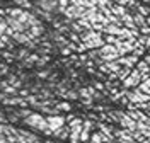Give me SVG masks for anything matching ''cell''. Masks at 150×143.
I'll list each match as a JSON object with an SVG mask.
<instances>
[{"label": "cell", "instance_id": "1", "mask_svg": "<svg viewBox=\"0 0 150 143\" xmlns=\"http://www.w3.org/2000/svg\"><path fill=\"white\" fill-rule=\"evenodd\" d=\"M24 124H28L29 128L33 130H38V131H43L46 135H53V131L48 128V121L46 118H43L41 114H36V113H31V114L24 119Z\"/></svg>", "mask_w": 150, "mask_h": 143}, {"label": "cell", "instance_id": "2", "mask_svg": "<svg viewBox=\"0 0 150 143\" xmlns=\"http://www.w3.org/2000/svg\"><path fill=\"white\" fill-rule=\"evenodd\" d=\"M99 56L103 58V61H114V60H118L120 58V53H118V49L114 44H103L101 49H99Z\"/></svg>", "mask_w": 150, "mask_h": 143}, {"label": "cell", "instance_id": "3", "mask_svg": "<svg viewBox=\"0 0 150 143\" xmlns=\"http://www.w3.org/2000/svg\"><path fill=\"white\" fill-rule=\"evenodd\" d=\"M46 121H48V128H50L51 131H56V130H60L62 126H65V118H63V116H58V114L48 116Z\"/></svg>", "mask_w": 150, "mask_h": 143}, {"label": "cell", "instance_id": "4", "mask_svg": "<svg viewBox=\"0 0 150 143\" xmlns=\"http://www.w3.org/2000/svg\"><path fill=\"white\" fill-rule=\"evenodd\" d=\"M118 116H120V124H121L125 130H128V131H131V133L137 131V121H135L130 114H123V113H120Z\"/></svg>", "mask_w": 150, "mask_h": 143}, {"label": "cell", "instance_id": "5", "mask_svg": "<svg viewBox=\"0 0 150 143\" xmlns=\"http://www.w3.org/2000/svg\"><path fill=\"white\" fill-rule=\"evenodd\" d=\"M101 70H103L104 73H118L121 70V65L118 63V60H114V61H104L103 65H101Z\"/></svg>", "mask_w": 150, "mask_h": 143}, {"label": "cell", "instance_id": "6", "mask_svg": "<svg viewBox=\"0 0 150 143\" xmlns=\"http://www.w3.org/2000/svg\"><path fill=\"white\" fill-rule=\"evenodd\" d=\"M142 80L140 73H138V70H135V72H131L130 75L125 78V87H133V85H138Z\"/></svg>", "mask_w": 150, "mask_h": 143}, {"label": "cell", "instance_id": "7", "mask_svg": "<svg viewBox=\"0 0 150 143\" xmlns=\"http://www.w3.org/2000/svg\"><path fill=\"white\" fill-rule=\"evenodd\" d=\"M38 7L46 12H51L58 7V0H38Z\"/></svg>", "mask_w": 150, "mask_h": 143}, {"label": "cell", "instance_id": "8", "mask_svg": "<svg viewBox=\"0 0 150 143\" xmlns=\"http://www.w3.org/2000/svg\"><path fill=\"white\" fill-rule=\"evenodd\" d=\"M104 142H111V136L101 133V131L91 135V143H104Z\"/></svg>", "mask_w": 150, "mask_h": 143}, {"label": "cell", "instance_id": "9", "mask_svg": "<svg viewBox=\"0 0 150 143\" xmlns=\"http://www.w3.org/2000/svg\"><path fill=\"white\" fill-rule=\"evenodd\" d=\"M103 31L106 34H112V36H120L121 34V27L118 24H106Z\"/></svg>", "mask_w": 150, "mask_h": 143}, {"label": "cell", "instance_id": "10", "mask_svg": "<svg viewBox=\"0 0 150 143\" xmlns=\"http://www.w3.org/2000/svg\"><path fill=\"white\" fill-rule=\"evenodd\" d=\"M137 60H138V56H135V55H133V56H123V58H118V63L130 68L137 63Z\"/></svg>", "mask_w": 150, "mask_h": 143}, {"label": "cell", "instance_id": "11", "mask_svg": "<svg viewBox=\"0 0 150 143\" xmlns=\"http://www.w3.org/2000/svg\"><path fill=\"white\" fill-rule=\"evenodd\" d=\"M121 20H123V24H125V27L137 29V26H135V20H133V17H131V15H128V14H123Z\"/></svg>", "mask_w": 150, "mask_h": 143}, {"label": "cell", "instance_id": "12", "mask_svg": "<svg viewBox=\"0 0 150 143\" xmlns=\"http://www.w3.org/2000/svg\"><path fill=\"white\" fill-rule=\"evenodd\" d=\"M109 7H111V12H112V14H118V15H123V14H126V12H125V9H123L120 4H118V5H109Z\"/></svg>", "mask_w": 150, "mask_h": 143}, {"label": "cell", "instance_id": "13", "mask_svg": "<svg viewBox=\"0 0 150 143\" xmlns=\"http://www.w3.org/2000/svg\"><path fill=\"white\" fill-rule=\"evenodd\" d=\"M133 20H135V26H145V19H143V15L140 14H137V15H133Z\"/></svg>", "mask_w": 150, "mask_h": 143}, {"label": "cell", "instance_id": "14", "mask_svg": "<svg viewBox=\"0 0 150 143\" xmlns=\"http://www.w3.org/2000/svg\"><path fill=\"white\" fill-rule=\"evenodd\" d=\"M12 2H16L17 5H21V7H26V9H29V7H31V2H29V0H12Z\"/></svg>", "mask_w": 150, "mask_h": 143}, {"label": "cell", "instance_id": "15", "mask_svg": "<svg viewBox=\"0 0 150 143\" xmlns=\"http://www.w3.org/2000/svg\"><path fill=\"white\" fill-rule=\"evenodd\" d=\"M56 109H62V111H72L70 104H67V102H62V104H58V106H56Z\"/></svg>", "mask_w": 150, "mask_h": 143}, {"label": "cell", "instance_id": "16", "mask_svg": "<svg viewBox=\"0 0 150 143\" xmlns=\"http://www.w3.org/2000/svg\"><path fill=\"white\" fill-rule=\"evenodd\" d=\"M5 31H7V22H4V20L0 19V36L5 34Z\"/></svg>", "mask_w": 150, "mask_h": 143}, {"label": "cell", "instance_id": "17", "mask_svg": "<svg viewBox=\"0 0 150 143\" xmlns=\"http://www.w3.org/2000/svg\"><path fill=\"white\" fill-rule=\"evenodd\" d=\"M140 31H142V34H150V26L145 24V26H142L140 27Z\"/></svg>", "mask_w": 150, "mask_h": 143}, {"label": "cell", "instance_id": "18", "mask_svg": "<svg viewBox=\"0 0 150 143\" xmlns=\"http://www.w3.org/2000/svg\"><path fill=\"white\" fill-rule=\"evenodd\" d=\"M111 2H116V4H120V5H125L128 0H111Z\"/></svg>", "mask_w": 150, "mask_h": 143}, {"label": "cell", "instance_id": "19", "mask_svg": "<svg viewBox=\"0 0 150 143\" xmlns=\"http://www.w3.org/2000/svg\"><path fill=\"white\" fill-rule=\"evenodd\" d=\"M68 99H77V94L75 92H68Z\"/></svg>", "mask_w": 150, "mask_h": 143}, {"label": "cell", "instance_id": "20", "mask_svg": "<svg viewBox=\"0 0 150 143\" xmlns=\"http://www.w3.org/2000/svg\"><path fill=\"white\" fill-rule=\"evenodd\" d=\"M0 143H9V142H7V138H5V136H4V135H2V136H0Z\"/></svg>", "mask_w": 150, "mask_h": 143}, {"label": "cell", "instance_id": "21", "mask_svg": "<svg viewBox=\"0 0 150 143\" xmlns=\"http://www.w3.org/2000/svg\"><path fill=\"white\" fill-rule=\"evenodd\" d=\"M0 123H5V118H4L2 114H0Z\"/></svg>", "mask_w": 150, "mask_h": 143}, {"label": "cell", "instance_id": "22", "mask_svg": "<svg viewBox=\"0 0 150 143\" xmlns=\"http://www.w3.org/2000/svg\"><path fill=\"white\" fill-rule=\"evenodd\" d=\"M147 22H149V24H150V17H149V20H147Z\"/></svg>", "mask_w": 150, "mask_h": 143}, {"label": "cell", "instance_id": "23", "mask_svg": "<svg viewBox=\"0 0 150 143\" xmlns=\"http://www.w3.org/2000/svg\"><path fill=\"white\" fill-rule=\"evenodd\" d=\"M104 143H111V142H104Z\"/></svg>", "mask_w": 150, "mask_h": 143}, {"label": "cell", "instance_id": "24", "mask_svg": "<svg viewBox=\"0 0 150 143\" xmlns=\"http://www.w3.org/2000/svg\"><path fill=\"white\" fill-rule=\"evenodd\" d=\"M145 2H149V0H145Z\"/></svg>", "mask_w": 150, "mask_h": 143}]
</instances>
